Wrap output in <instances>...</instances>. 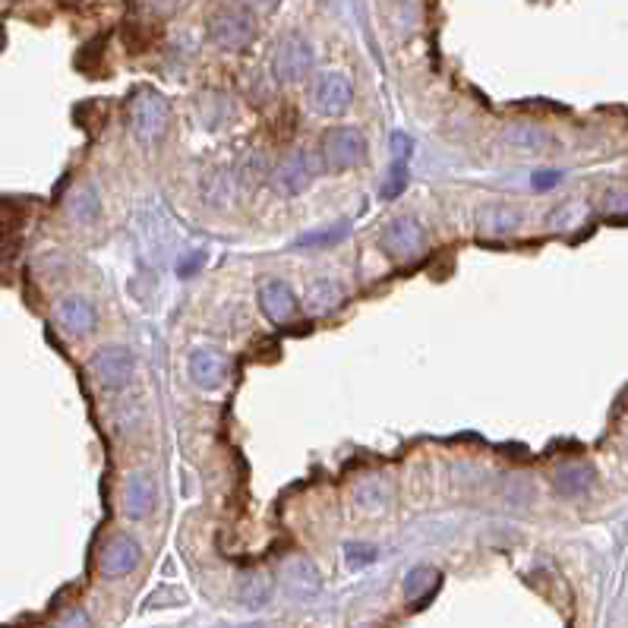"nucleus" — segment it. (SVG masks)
Masks as SVG:
<instances>
[{
    "mask_svg": "<svg viewBox=\"0 0 628 628\" xmlns=\"http://www.w3.org/2000/svg\"><path fill=\"white\" fill-rule=\"evenodd\" d=\"M168 127H171V108H168V98L158 95L155 89H143L136 92L133 101H130V130L139 143L146 146H155L161 139L168 136Z\"/></svg>",
    "mask_w": 628,
    "mask_h": 628,
    "instance_id": "obj_1",
    "label": "nucleus"
},
{
    "mask_svg": "<svg viewBox=\"0 0 628 628\" xmlns=\"http://www.w3.org/2000/svg\"><path fill=\"white\" fill-rule=\"evenodd\" d=\"M256 38V16L243 7H225L209 19V42L221 51H243Z\"/></svg>",
    "mask_w": 628,
    "mask_h": 628,
    "instance_id": "obj_2",
    "label": "nucleus"
},
{
    "mask_svg": "<svg viewBox=\"0 0 628 628\" xmlns=\"http://www.w3.org/2000/svg\"><path fill=\"white\" fill-rule=\"evenodd\" d=\"M363 158H367V139H363L357 127H338L322 136V161H326V168L348 171L357 168Z\"/></svg>",
    "mask_w": 628,
    "mask_h": 628,
    "instance_id": "obj_3",
    "label": "nucleus"
},
{
    "mask_svg": "<svg viewBox=\"0 0 628 628\" xmlns=\"http://www.w3.org/2000/svg\"><path fill=\"white\" fill-rule=\"evenodd\" d=\"M92 376L101 389L108 392H117L130 386L133 379V370H136V357L130 354V348H120V344H111V348H101L95 357H92Z\"/></svg>",
    "mask_w": 628,
    "mask_h": 628,
    "instance_id": "obj_4",
    "label": "nucleus"
},
{
    "mask_svg": "<svg viewBox=\"0 0 628 628\" xmlns=\"http://www.w3.org/2000/svg\"><path fill=\"white\" fill-rule=\"evenodd\" d=\"M313 70V48L303 35L291 32L275 48V76L285 83H300Z\"/></svg>",
    "mask_w": 628,
    "mask_h": 628,
    "instance_id": "obj_5",
    "label": "nucleus"
},
{
    "mask_svg": "<svg viewBox=\"0 0 628 628\" xmlns=\"http://www.w3.org/2000/svg\"><path fill=\"white\" fill-rule=\"evenodd\" d=\"M423 243H427V234H423L420 221L411 218V215H398L392 218L386 231L379 237V247L386 250L389 256L395 259H411L423 250Z\"/></svg>",
    "mask_w": 628,
    "mask_h": 628,
    "instance_id": "obj_6",
    "label": "nucleus"
},
{
    "mask_svg": "<svg viewBox=\"0 0 628 628\" xmlns=\"http://www.w3.org/2000/svg\"><path fill=\"white\" fill-rule=\"evenodd\" d=\"M319 174V161L310 152H291L272 174V184L281 196H297L307 190Z\"/></svg>",
    "mask_w": 628,
    "mask_h": 628,
    "instance_id": "obj_7",
    "label": "nucleus"
},
{
    "mask_svg": "<svg viewBox=\"0 0 628 628\" xmlns=\"http://www.w3.org/2000/svg\"><path fill=\"white\" fill-rule=\"evenodd\" d=\"M139 559H143L139 543L130 534H114L98 556V572L105 578H124L136 569Z\"/></svg>",
    "mask_w": 628,
    "mask_h": 628,
    "instance_id": "obj_8",
    "label": "nucleus"
},
{
    "mask_svg": "<svg viewBox=\"0 0 628 628\" xmlns=\"http://www.w3.org/2000/svg\"><path fill=\"white\" fill-rule=\"evenodd\" d=\"M354 101V89L348 83V76L344 73H322L316 79V89H313V105L319 114L326 117H338L351 108Z\"/></svg>",
    "mask_w": 628,
    "mask_h": 628,
    "instance_id": "obj_9",
    "label": "nucleus"
},
{
    "mask_svg": "<svg viewBox=\"0 0 628 628\" xmlns=\"http://www.w3.org/2000/svg\"><path fill=\"white\" fill-rule=\"evenodd\" d=\"M259 307L275 322V326H288V322H294L297 313H300V303H297L294 291L278 278H269V281H262L259 285Z\"/></svg>",
    "mask_w": 628,
    "mask_h": 628,
    "instance_id": "obj_10",
    "label": "nucleus"
},
{
    "mask_svg": "<svg viewBox=\"0 0 628 628\" xmlns=\"http://www.w3.org/2000/svg\"><path fill=\"white\" fill-rule=\"evenodd\" d=\"M228 376V357L218 348H199L190 357V379L199 389H218Z\"/></svg>",
    "mask_w": 628,
    "mask_h": 628,
    "instance_id": "obj_11",
    "label": "nucleus"
},
{
    "mask_svg": "<svg viewBox=\"0 0 628 628\" xmlns=\"http://www.w3.org/2000/svg\"><path fill=\"white\" fill-rule=\"evenodd\" d=\"M155 509V483L149 474H130L124 483V515L146 518Z\"/></svg>",
    "mask_w": 628,
    "mask_h": 628,
    "instance_id": "obj_12",
    "label": "nucleus"
},
{
    "mask_svg": "<svg viewBox=\"0 0 628 628\" xmlns=\"http://www.w3.org/2000/svg\"><path fill=\"white\" fill-rule=\"evenodd\" d=\"M57 322L73 335H89L95 329V307L83 297H64L57 303Z\"/></svg>",
    "mask_w": 628,
    "mask_h": 628,
    "instance_id": "obj_13",
    "label": "nucleus"
},
{
    "mask_svg": "<svg viewBox=\"0 0 628 628\" xmlns=\"http://www.w3.org/2000/svg\"><path fill=\"white\" fill-rule=\"evenodd\" d=\"M392 496H395V486H392L389 477H363L354 486V502L360 505V509H367V512L389 509Z\"/></svg>",
    "mask_w": 628,
    "mask_h": 628,
    "instance_id": "obj_14",
    "label": "nucleus"
},
{
    "mask_svg": "<svg viewBox=\"0 0 628 628\" xmlns=\"http://www.w3.org/2000/svg\"><path fill=\"white\" fill-rule=\"evenodd\" d=\"M521 225V212L505 202H490L477 212V228L480 234H509Z\"/></svg>",
    "mask_w": 628,
    "mask_h": 628,
    "instance_id": "obj_15",
    "label": "nucleus"
},
{
    "mask_svg": "<svg viewBox=\"0 0 628 628\" xmlns=\"http://www.w3.org/2000/svg\"><path fill=\"white\" fill-rule=\"evenodd\" d=\"M23 225H26V206L0 199V256H7L16 247Z\"/></svg>",
    "mask_w": 628,
    "mask_h": 628,
    "instance_id": "obj_16",
    "label": "nucleus"
},
{
    "mask_svg": "<svg viewBox=\"0 0 628 628\" xmlns=\"http://www.w3.org/2000/svg\"><path fill=\"white\" fill-rule=\"evenodd\" d=\"M591 483H594V468L584 461L562 464L556 471V493L559 496H581Z\"/></svg>",
    "mask_w": 628,
    "mask_h": 628,
    "instance_id": "obj_17",
    "label": "nucleus"
},
{
    "mask_svg": "<svg viewBox=\"0 0 628 628\" xmlns=\"http://www.w3.org/2000/svg\"><path fill=\"white\" fill-rule=\"evenodd\" d=\"M344 303V285L338 278H316L307 291V307L313 313H329Z\"/></svg>",
    "mask_w": 628,
    "mask_h": 628,
    "instance_id": "obj_18",
    "label": "nucleus"
},
{
    "mask_svg": "<svg viewBox=\"0 0 628 628\" xmlns=\"http://www.w3.org/2000/svg\"><path fill=\"white\" fill-rule=\"evenodd\" d=\"M67 212L73 215V221H79V225H89V221H95L98 212H101L98 187L95 184H79V187H73V193L67 199Z\"/></svg>",
    "mask_w": 628,
    "mask_h": 628,
    "instance_id": "obj_19",
    "label": "nucleus"
},
{
    "mask_svg": "<svg viewBox=\"0 0 628 628\" xmlns=\"http://www.w3.org/2000/svg\"><path fill=\"white\" fill-rule=\"evenodd\" d=\"M505 143L515 146V149H528V152H543L553 146V139L546 130L534 127V124H515L505 130Z\"/></svg>",
    "mask_w": 628,
    "mask_h": 628,
    "instance_id": "obj_20",
    "label": "nucleus"
},
{
    "mask_svg": "<svg viewBox=\"0 0 628 628\" xmlns=\"http://www.w3.org/2000/svg\"><path fill=\"white\" fill-rule=\"evenodd\" d=\"M285 581L294 587V591H303V594H316L319 591V575L313 569V562L307 559H288L285 562Z\"/></svg>",
    "mask_w": 628,
    "mask_h": 628,
    "instance_id": "obj_21",
    "label": "nucleus"
},
{
    "mask_svg": "<svg viewBox=\"0 0 628 628\" xmlns=\"http://www.w3.org/2000/svg\"><path fill=\"white\" fill-rule=\"evenodd\" d=\"M436 584H439V572L420 565V569H411L408 578H404V594H408V600H427L433 597Z\"/></svg>",
    "mask_w": 628,
    "mask_h": 628,
    "instance_id": "obj_22",
    "label": "nucleus"
},
{
    "mask_svg": "<svg viewBox=\"0 0 628 628\" xmlns=\"http://www.w3.org/2000/svg\"><path fill=\"white\" fill-rule=\"evenodd\" d=\"M505 502H509L512 509H528V505L534 502V483L528 477H521V474H512L509 480H505Z\"/></svg>",
    "mask_w": 628,
    "mask_h": 628,
    "instance_id": "obj_23",
    "label": "nucleus"
},
{
    "mask_svg": "<svg viewBox=\"0 0 628 628\" xmlns=\"http://www.w3.org/2000/svg\"><path fill=\"white\" fill-rule=\"evenodd\" d=\"M240 594H243V600H247L250 606H259V603L269 600L272 584H269V578L262 572H250L247 578H243V584H240Z\"/></svg>",
    "mask_w": 628,
    "mask_h": 628,
    "instance_id": "obj_24",
    "label": "nucleus"
},
{
    "mask_svg": "<svg viewBox=\"0 0 628 628\" xmlns=\"http://www.w3.org/2000/svg\"><path fill=\"white\" fill-rule=\"evenodd\" d=\"M231 174L221 168V171H215V177H209V184H202V196H209L215 206H225V202L234 196V184H231Z\"/></svg>",
    "mask_w": 628,
    "mask_h": 628,
    "instance_id": "obj_25",
    "label": "nucleus"
},
{
    "mask_svg": "<svg viewBox=\"0 0 628 628\" xmlns=\"http://www.w3.org/2000/svg\"><path fill=\"white\" fill-rule=\"evenodd\" d=\"M404 187H408V161H398V158H395V165L389 168V177L382 180L379 196H382V199H398Z\"/></svg>",
    "mask_w": 628,
    "mask_h": 628,
    "instance_id": "obj_26",
    "label": "nucleus"
},
{
    "mask_svg": "<svg viewBox=\"0 0 628 628\" xmlns=\"http://www.w3.org/2000/svg\"><path fill=\"white\" fill-rule=\"evenodd\" d=\"M152 38H155V29L146 26V23H139V19H127V26H124V42L130 51H146L152 45Z\"/></svg>",
    "mask_w": 628,
    "mask_h": 628,
    "instance_id": "obj_27",
    "label": "nucleus"
},
{
    "mask_svg": "<svg viewBox=\"0 0 628 628\" xmlns=\"http://www.w3.org/2000/svg\"><path fill=\"white\" fill-rule=\"evenodd\" d=\"M348 237V225H335V228H322L319 234H307V237H300V247H326V243H338Z\"/></svg>",
    "mask_w": 628,
    "mask_h": 628,
    "instance_id": "obj_28",
    "label": "nucleus"
},
{
    "mask_svg": "<svg viewBox=\"0 0 628 628\" xmlns=\"http://www.w3.org/2000/svg\"><path fill=\"white\" fill-rule=\"evenodd\" d=\"M344 556H348L351 569H363V565H370L376 559V550L370 543H348L344 546Z\"/></svg>",
    "mask_w": 628,
    "mask_h": 628,
    "instance_id": "obj_29",
    "label": "nucleus"
},
{
    "mask_svg": "<svg viewBox=\"0 0 628 628\" xmlns=\"http://www.w3.org/2000/svg\"><path fill=\"white\" fill-rule=\"evenodd\" d=\"M559 180H562V171H534L531 184H534V190H553Z\"/></svg>",
    "mask_w": 628,
    "mask_h": 628,
    "instance_id": "obj_30",
    "label": "nucleus"
},
{
    "mask_svg": "<svg viewBox=\"0 0 628 628\" xmlns=\"http://www.w3.org/2000/svg\"><path fill=\"white\" fill-rule=\"evenodd\" d=\"M411 149H414L411 136H404V133H392V155H395L398 161H408V158H411Z\"/></svg>",
    "mask_w": 628,
    "mask_h": 628,
    "instance_id": "obj_31",
    "label": "nucleus"
},
{
    "mask_svg": "<svg viewBox=\"0 0 628 628\" xmlns=\"http://www.w3.org/2000/svg\"><path fill=\"white\" fill-rule=\"evenodd\" d=\"M202 262H206V256H202V253H187L184 259L177 262V275H180V278H190V275L202 266Z\"/></svg>",
    "mask_w": 628,
    "mask_h": 628,
    "instance_id": "obj_32",
    "label": "nucleus"
},
{
    "mask_svg": "<svg viewBox=\"0 0 628 628\" xmlns=\"http://www.w3.org/2000/svg\"><path fill=\"white\" fill-rule=\"evenodd\" d=\"M60 628H89V619L83 616V613H73L64 625H60Z\"/></svg>",
    "mask_w": 628,
    "mask_h": 628,
    "instance_id": "obj_33",
    "label": "nucleus"
},
{
    "mask_svg": "<svg viewBox=\"0 0 628 628\" xmlns=\"http://www.w3.org/2000/svg\"><path fill=\"white\" fill-rule=\"evenodd\" d=\"M250 4H253L256 10H262V13H269V10H275L278 0H250Z\"/></svg>",
    "mask_w": 628,
    "mask_h": 628,
    "instance_id": "obj_34",
    "label": "nucleus"
},
{
    "mask_svg": "<svg viewBox=\"0 0 628 628\" xmlns=\"http://www.w3.org/2000/svg\"><path fill=\"white\" fill-rule=\"evenodd\" d=\"M177 4H184V0H161V7H177Z\"/></svg>",
    "mask_w": 628,
    "mask_h": 628,
    "instance_id": "obj_35",
    "label": "nucleus"
}]
</instances>
